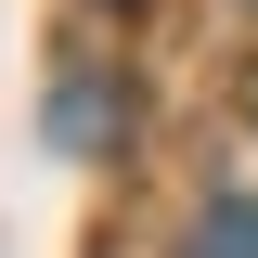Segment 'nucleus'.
<instances>
[{
  "mask_svg": "<svg viewBox=\"0 0 258 258\" xmlns=\"http://www.w3.org/2000/svg\"><path fill=\"white\" fill-rule=\"evenodd\" d=\"M194 258H258V207L245 194H220V207L194 220Z\"/></svg>",
  "mask_w": 258,
  "mask_h": 258,
  "instance_id": "nucleus-1",
  "label": "nucleus"
}]
</instances>
